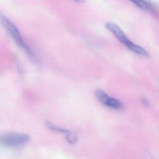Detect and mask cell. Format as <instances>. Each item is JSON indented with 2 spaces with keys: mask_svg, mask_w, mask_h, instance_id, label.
I'll return each mask as SVG.
<instances>
[{
  "mask_svg": "<svg viewBox=\"0 0 159 159\" xmlns=\"http://www.w3.org/2000/svg\"><path fill=\"white\" fill-rule=\"evenodd\" d=\"M0 23L2 26L9 32L11 37L14 39L17 44L24 49V51L28 53L31 56L33 57L32 51L27 44L25 42L23 39L20 30L16 25L7 16H6L0 10Z\"/></svg>",
  "mask_w": 159,
  "mask_h": 159,
  "instance_id": "obj_1",
  "label": "cell"
},
{
  "mask_svg": "<svg viewBox=\"0 0 159 159\" xmlns=\"http://www.w3.org/2000/svg\"><path fill=\"white\" fill-rule=\"evenodd\" d=\"M30 139L29 135L23 133L9 132L0 135V144L12 148L21 147Z\"/></svg>",
  "mask_w": 159,
  "mask_h": 159,
  "instance_id": "obj_2",
  "label": "cell"
},
{
  "mask_svg": "<svg viewBox=\"0 0 159 159\" xmlns=\"http://www.w3.org/2000/svg\"><path fill=\"white\" fill-rule=\"evenodd\" d=\"M94 95L97 99L105 106L117 110H121L124 108L121 102L110 97L101 89H96L95 91Z\"/></svg>",
  "mask_w": 159,
  "mask_h": 159,
  "instance_id": "obj_3",
  "label": "cell"
},
{
  "mask_svg": "<svg viewBox=\"0 0 159 159\" xmlns=\"http://www.w3.org/2000/svg\"><path fill=\"white\" fill-rule=\"evenodd\" d=\"M105 27L127 48L132 44L133 42L127 38V36L122 30L115 23L113 22H107L105 25Z\"/></svg>",
  "mask_w": 159,
  "mask_h": 159,
  "instance_id": "obj_4",
  "label": "cell"
},
{
  "mask_svg": "<svg viewBox=\"0 0 159 159\" xmlns=\"http://www.w3.org/2000/svg\"><path fill=\"white\" fill-rule=\"evenodd\" d=\"M133 2L134 3L135 5L142 10L148 11L152 13L156 12L155 7L153 6V5L147 2L143 1H133Z\"/></svg>",
  "mask_w": 159,
  "mask_h": 159,
  "instance_id": "obj_5",
  "label": "cell"
},
{
  "mask_svg": "<svg viewBox=\"0 0 159 159\" xmlns=\"http://www.w3.org/2000/svg\"><path fill=\"white\" fill-rule=\"evenodd\" d=\"M45 125L47 128H48L50 130H52V131H54V132L62 133V134H66L70 132L69 130L62 128L60 126H57V125L52 123V122L49 121H46L45 122Z\"/></svg>",
  "mask_w": 159,
  "mask_h": 159,
  "instance_id": "obj_6",
  "label": "cell"
},
{
  "mask_svg": "<svg viewBox=\"0 0 159 159\" xmlns=\"http://www.w3.org/2000/svg\"><path fill=\"white\" fill-rule=\"evenodd\" d=\"M66 139L67 142L70 145H75L78 141V138L74 134L71 132L66 134Z\"/></svg>",
  "mask_w": 159,
  "mask_h": 159,
  "instance_id": "obj_7",
  "label": "cell"
},
{
  "mask_svg": "<svg viewBox=\"0 0 159 159\" xmlns=\"http://www.w3.org/2000/svg\"><path fill=\"white\" fill-rule=\"evenodd\" d=\"M141 101H142V103H143L144 106L147 107H149V103L147 99H145V98H142Z\"/></svg>",
  "mask_w": 159,
  "mask_h": 159,
  "instance_id": "obj_8",
  "label": "cell"
}]
</instances>
